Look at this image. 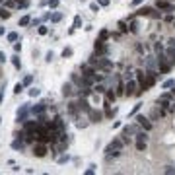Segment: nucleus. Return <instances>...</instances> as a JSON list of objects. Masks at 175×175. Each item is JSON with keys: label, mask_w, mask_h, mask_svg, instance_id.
<instances>
[{"label": "nucleus", "mask_w": 175, "mask_h": 175, "mask_svg": "<svg viewBox=\"0 0 175 175\" xmlns=\"http://www.w3.org/2000/svg\"><path fill=\"white\" fill-rule=\"evenodd\" d=\"M6 37H8V41H10V43H16V41H18V33H16V31H10Z\"/></svg>", "instance_id": "obj_20"}, {"label": "nucleus", "mask_w": 175, "mask_h": 175, "mask_svg": "<svg viewBox=\"0 0 175 175\" xmlns=\"http://www.w3.org/2000/svg\"><path fill=\"white\" fill-rule=\"evenodd\" d=\"M142 2H144V0H132L130 4H132V6H138V4H142Z\"/></svg>", "instance_id": "obj_49"}, {"label": "nucleus", "mask_w": 175, "mask_h": 175, "mask_svg": "<svg viewBox=\"0 0 175 175\" xmlns=\"http://www.w3.org/2000/svg\"><path fill=\"white\" fill-rule=\"evenodd\" d=\"M51 129H55V130H59V132H62V130H64V123H62V119H59V117H56V119L51 123Z\"/></svg>", "instance_id": "obj_14"}, {"label": "nucleus", "mask_w": 175, "mask_h": 175, "mask_svg": "<svg viewBox=\"0 0 175 175\" xmlns=\"http://www.w3.org/2000/svg\"><path fill=\"white\" fill-rule=\"evenodd\" d=\"M175 86V80H166L163 82V90H167V88H173Z\"/></svg>", "instance_id": "obj_28"}, {"label": "nucleus", "mask_w": 175, "mask_h": 175, "mask_svg": "<svg viewBox=\"0 0 175 175\" xmlns=\"http://www.w3.org/2000/svg\"><path fill=\"white\" fill-rule=\"evenodd\" d=\"M136 121H138V124L146 130V132H148V130H152V123H150V119H146L144 115H138V117H136Z\"/></svg>", "instance_id": "obj_8"}, {"label": "nucleus", "mask_w": 175, "mask_h": 175, "mask_svg": "<svg viewBox=\"0 0 175 175\" xmlns=\"http://www.w3.org/2000/svg\"><path fill=\"white\" fill-rule=\"evenodd\" d=\"M123 138H115L113 142H109L107 144V148H105V154L107 156H113V158H117L121 154V150H123Z\"/></svg>", "instance_id": "obj_1"}, {"label": "nucleus", "mask_w": 175, "mask_h": 175, "mask_svg": "<svg viewBox=\"0 0 175 175\" xmlns=\"http://www.w3.org/2000/svg\"><path fill=\"white\" fill-rule=\"evenodd\" d=\"M72 82H76V84H82V80L78 78V74H74V76H72Z\"/></svg>", "instance_id": "obj_46"}, {"label": "nucleus", "mask_w": 175, "mask_h": 175, "mask_svg": "<svg viewBox=\"0 0 175 175\" xmlns=\"http://www.w3.org/2000/svg\"><path fill=\"white\" fill-rule=\"evenodd\" d=\"M134 130H136L134 127H124V129H123V136H129V134H134Z\"/></svg>", "instance_id": "obj_21"}, {"label": "nucleus", "mask_w": 175, "mask_h": 175, "mask_svg": "<svg viewBox=\"0 0 175 175\" xmlns=\"http://www.w3.org/2000/svg\"><path fill=\"white\" fill-rule=\"evenodd\" d=\"M29 23H31V18H29V16H22V18H20V25H29Z\"/></svg>", "instance_id": "obj_19"}, {"label": "nucleus", "mask_w": 175, "mask_h": 175, "mask_svg": "<svg viewBox=\"0 0 175 175\" xmlns=\"http://www.w3.org/2000/svg\"><path fill=\"white\" fill-rule=\"evenodd\" d=\"M119 29H121L123 33H127V31H129V27H127V22H119Z\"/></svg>", "instance_id": "obj_31"}, {"label": "nucleus", "mask_w": 175, "mask_h": 175, "mask_svg": "<svg viewBox=\"0 0 175 175\" xmlns=\"http://www.w3.org/2000/svg\"><path fill=\"white\" fill-rule=\"evenodd\" d=\"M74 93H76V90H74V86H72L70 82H66L64 86H62V95H64V97H72Z\"/></svg>", "instance_id": "obj_9"}, {"label": "nucleus", "mask_w": 175, "mask_h": 175, "mask_svg": "<svg viewBox=\"0 0 175 175\" xmlns=\"http://www.w3.org/2000/svg\"><path fill=\"white\" fill-rule=\"evenodd\" d=\"M4 33H6V29L2 27V25H0V35H4Z\"/></svg>", "instance_id": "obj_53"}, {"label": "nucleus", "mask_w": 175, "mask_h": 175, "mask_svg": "<svg viewBox=\"0 0 175 175\" xmlns=\"http://www.w3.org/2000/svg\"><path fill=\"white\" fill-rule=\"evenodd\" d=\"M0 18H2V20H8L10 18V12L6 8H0Z\"/></svg>", "instance_id": "obj_25"}, {"label": "nucleus", "mask_w": 175, "mask_h": 175, "mask_svg": "<svg viewBox=\"0 0 175 175\" xmlns=\"http://www.w3.org/2000/svg\"><path fill=\"white\" fill-rule=\"evenodd\" d=\"M99 4H101V6H107V4H109V0H99Z\"/></svg>", "instance_id": "obj_52"}, {"label": "nucleus", "mask_w": 175, "mask_h": 175, "mask_svg": "<svg viewBox=\"0 0 175 175\" xmlns=\"http://www.w3.org/2000/svg\"><path fill=\"white\" fill-rule=\"evenodd\" d=\"M136 88H138V84L134 82L132 78L130 80H127V84H124V95L127 97H130V95H140V90H136Z\"/></svg>", "instance_id": "obj_2"}, {"label": "nucleus", "mask_w": 175, "mask_h": 175, "mask_svg": "<svg viewBox=\"0 0 175 175\" xmlns=\"http://www.w3.org/2000/svg\"><path fill=\"white\" fill-rule=\"evenodd\" d=\"M18 2V8H27L29 6V0H16Z\"/></svg>", "instance_id": "obj_27"}, {"label": "nucleus", "mask_w": 175, "mask_h": 175, "mask_svg": "<svg viewBox=\"0 0 175 175\" xmlns=\"http://www.w3.org/2000/svg\"><path fill=\"white\" fill-rule=\"evenodd\" d=\"M97 70L93 68L92 64H82V76H93Z\"/></svg>", "instance_id": "obj_12"}, {"label": "nucleus", "mask_w": 175, "mask_h": 175, "mask_svg": "<svg viewBox=\"0 0 175 175\" xmlns=\"http://www.w3.org/2000/svg\"><path fill=\"white\" fill-rule=\"evenodd\" d=\"M76 124H78V129H84V127H86V121H78V123H76Z\"/></svg>", "instance_id": "obj_47"}, {"label": "nucleus", "mask_w": 175, "mask_h": 175, "mask_svg": "<svg viewBox=\"0 0 175 175\" xmlns=\"http://www.w3.org/2000/svg\"><path fill=\"white\" fill-rule=\"evenodd\" d=\"M78 109L84 111V113H90V111H92V107H90V103H88L86 97H82V99L78 101Z\"/></svg>", "instance_id": "obj_11"}, {"label": "nucleus", "mask_w": 175, "mask_h": 175, "mask_svg": "<svg viewBox=\"0 0 175 175\" xmlns=\"http://www.w3.org/2000/svg\"><path fill=\"white\" fill-rule=\"evenodd\" d=\"M167 45H169V47H175V39H169V41H167Z\"/></svg>", "instance_id": "obj_51"}, {"label": "nucleus", "mask_w": 175, "mask_h": 175, "mask_svg": "<svg viewBox=\"0 0 175 175\" xmlns=\"http://www.w3.org/2000/svg\"><path fill=\"white\" fill-rule=\"evenodd\" d=\"M169 2H173V0H169Z\"/></svg>", "instance_id": "obj_56"}, {"label": "nucleus", "mask_w": 175, "mask_h": 175, "mask_svg": "<svg viewBox=\"0 0 175 175\" xmlns=\"http://www.w3.org/2000/svg\"><path fill=\"white\" fill-rule=\"evenodd\" d=\"M93 51H95V55H97V56L105 55V53H107L105 41H103V39H97V41H95V45H93Z\"/></svg>", "instance_id": "obj_6"}, {"label": "nucleus", "mask_w": 175, "mask_h": 175, "mask_svg": "<svg viewBox=\"0 0 175 175\" xmlns=\"http://www.w3.org/2000/svg\"><path fill=\"white\" fill-rule=\"evenodd\" d=\"M90 10H92V12H99V6L97 4H90Z\"/></svg>", "instance_id": "obj_45"}, {"label": "nucleus", "mask_w": 175, "mask_h": 175, "mask_svg": "<svg viewBox=\"0 0 175 175\" xmlns=\"http://www.w3.org/2000/svg\"><path fill=\"white\" fill-rule=\"evenodd\" d=\"M12 148H14V150H22L23 142H22V140H14V142H12Z\"/></svg>", "instance_id": "obj_22"}, {"label": "nucleus", "mask_w": 175, "mask_h": 175, "mask_svg": "<svg viewBox=\"0 0 175 175\" xmlns=\"http://www.w3.org/2000/svg\"><path fill=\"white\" fill-rule=\"evenodd\" d=\"M0 62H6V55L4 53H0Z\"/></svg>", "instance_id": "obj_50"}, {"label": "nucleus", "mask_w": 175, "mask_h": 175, "mask_svg": "<svg viewBox=\"0 0 175 175\" xmlns=\"http://www.w3.org/2000/svg\"><path fill=\"white\" fill-rule=\"evenodd\" d=\"M136 148H138L140 152H142V150H146V140H136Z\"/></svg>", "instance_id": "obj_24"}, {"label": "nucleus", "mask_w": 175, "mask_h": 175, "mask_svg": "<svg viewBox=\"0 0 175 175\" xmlns=\"http://www.w3.org/2000/svg\"><path fill=\"white\" fill-rule=\"evenodd\" d=\"M105 90H107V88L103 86V84H95V86H93V92H95V93H105Z\"/></svg>", "instance_id": "obj_18"}, {"label": "nucleus", "mask_w": 175, "mask_h": 175, "mask_svg": "<svg viewBox=\"0 0 175 175\" xmlns=\"http://www.w3.org/2000/svg\"><path fill=\"white\" fill-rule=\"evenodd\" d=\"M154 51H156L158 55H161V53H163V45H160V43H156V45H154Z\"/></svg>", "instance_id": "obj_29"}, {"label": "nucleus", "mask_w": 175, "mask_h": 175, "mask_svg": "<svg viewBox=\"0 0 175 175\" xmlns=\"http://www.w3.org/2000/svg\"><path fill=\"white\" fill-rule=\"evenodd\" d=\"M163 56H166V60L169 62L171 66H173V64H175V47H169V49L166 51V55H163Z\"/></svg>", "instance_id": "obj_10"}, {"label": "nucleus", "mask_w": 175, "mask_h": 175, "mask_svg": "<svg viewBox=\"0 0 175 175\" xmlns=\"http://www.w3.org/2000/svg\"><path fill=\"white\" fill-rule=\"evenodd\" d=\"M115 93H117V95H124V86H123L121 82L117 84V92H115Z\"/></svg>", "instance_id": "obj_26"}, {"label": "nucleus", "mask_w": 175, "mask_h": 175, "mask_svg": "<svg viewBox=\"0 0 175 175\" xmlns=\"http://www.w3.org/2000/svg\"><path fill=\"white\" fill-rule=\"evenodd\" d=\"M136 16H150V18H156V20L161 18L160 12H156L154 8H146V6H144V8H140L138 12H136Z\"/></svg>", "instance_id": "obj_4"}, {"label": "nucleus", "mask_w": 175, "mask_h": 175, "mask_svg": "<svg viewBox=\"0 0 175 175\" xmlns=\"http://www.w3.org/2000/svg\"><path fill=\"white\" fill-rule=\"evenodd\" d=\"M171 93H173V95H175V86H173V90H171Z\"/></svg>", "instance_id": "obj_54"}, {"label": "nucleus", "mask_w": 175, "mask_h": 175, "mask_svg": "<svg viewBox=\"0 0 175 175\" xmlns=\"http://www.w3.org/2000/svg\"><path fill=\"white\" fill-rule=\"evenodd\" d=\"M0 2H2V0H0Z\"/></svg>", "instance_id": "obj_57"}, {"label": "nucleus", "mask_w": 175, "mask_h": 175, "mask_svg": "<svg viewBox=\"0 0 175 175\" xmlns=\"http://www.w3.org/2000/svg\"><path fill=\"white\" fill-rule=\"evenodd\" d=\"M12 64H14L16 68H22V62H20V56H14V59H12Z\"/></svg>", "instance_id": "obj_30"}, {"label": "nucleus", "mask_w": 175, "mask_h": 175, "mask_svg": "<svg viewBox=\"0 0 175 175\" xmlns=\"http://www.w3.org/2000/svg\"><path fill=\"white\" fill-rule=\"evenodd\" d=\"M47 4H49V8H56V6H59V0H47Z\"/></svg>", "instance_id": "obj_34"}, {"label": "nucleus", "mask_w": 175, "mask_h": 175, "mask_svg": "<svg viewBox=\"0 0 175 175\" xmlns=\"http://www.w3.org/2000/svg\"><path fill=\"white\" fill-rule=\"evenodd\" d=\"M62 56H64V59H66V56H72V49H70V47H66L64 51H62Z\"/></svg>", "instance_id": "obj_33"}, {"label": "nucleus", "mask_w": 175, "mask_h": 175, "mask_svg": "<svg viewBox=\"0 0 175 175\" xmlns=\"http://www.w3.org/2000/svg\"><path fill=\"white\" fill-rule=\"evenodd\" d=\"M31 76H25V78H23V86H29V84H31Z\"/></svg>", "instance_id": "obj_42"}, {"label": "nucleus", "mask_w": 175, "mask_h": 175, "mask_svg": "<svg viewBox=\"0 0 175 175\" xmlns=\"http://www.w3.org/2000/svg\"><path fill=\"white\" fill-rule=\"evenodd\" d=\"M90 119H92V123H99V121L103 119L101 111H95V109H92V111H90Z\"/></svg>", "instance_id": "obj_15"}, {"label": "nucleus", "mask_w": 175, "mask_h": 175, "mask_svg": "<svg viewBox=\"0 0 175 175\" xmlns=\"http://www.w3.org/2000/svg\"><path fill=\"white\" fill-rule=\"evenodd\" d=\"M33 154H35L37 158H45L47 156V146L45 144H35V146H33Z\"/></svg>", "instance_id": "obj_7"}, {"label": "nucleus", "mask_w": 175, "mask_h": 175, "mask_svg": "<svg viewBox=\"0 0 175 175\" xmlns=\"http://www.w3.org/2000/svg\"><path fill=\"white\" fill-rule=\"evenodd\" d=\"M95 68L99 70V72H111V70H113V62L107 60V59H99L97 64H95Z\"/></svg>", "instance_id": "obj_3"}, {"label": "nucleus", "mask_w": 175, "mask_h": 175, "mask_svg": "<svg viewBox=\"0 0 175 175\" xmlns=\"http://www.w3.org/2000/svg\"><path fill=\"white\" fill-rule=\"evenodd\" d=\"M156 8L161 10V12H173L175 6L171 4L169 0H156Z\"/></svg>", "instance_id": "obj_5"}, {"label": "nucleus", "mask_w": 175, "mask_h": 175, "mask_svg": "<svg viewBox=\"0 0 175 175\" xmlns=\"http://www.w3.org/2000/svg\"><path fill=\"white\" fill-rule=\"evenodd\" d=\"M129 31H130V33H136V31H138V25L132 22V23H130V27H129Z\"/></svg>", "instance_id": "obj_37"}, {"label": "nucleus", "mask_w": 175, "mask_h": 175, "mask_svg": "<svg viewBox=\"0 0 175 175\" xmlns=\"http://www.w3.org/2000/svg\"><path fill=\"white\" fill-rule=\"evenodd\" d=\"M29 95H31V97H37V95H39V90H37V88H31V90H29Z\"/></svg>", "instance_id": "obj_38"}, {"label": "nucleus", "mask_w": 175, "mask_h": 175, "mask_svg": "<svg viewBox=\"0 0 175 175\" xmlns=\"http://www.w3.org/2000/svg\"><path fill=\"white\" fill-rule=\"evenodd\" d=\"M2 101H4V88L0 90V105H2Z\"/></svg>", "instance_id": "obj_48"}, {"label": "nucleus", "mask_w": 175, "mask_h": 175, "mask_svg": "<svg viewBox=\"0 0 175 175\" xmlns=\"http://www.w3.org/2000/svg\"><path fill=\"white\" fill-rule=\"evenodd\" d=\"M6 6H8V8H14V6H18V2H14V0H6Z\"/></svg>", "instance_id": "obj_41"}, {"label": "nucleus", "mask_w": 175, "mask_h": 175, "mask_svg": "<svg viewBox=\"0 0 175 175\" xmlns=\"http://www.w3.org/2000/svg\"><path fill=\"white\" fill-rule=\"evenodd\" d=\"M163 173H167V175H171V173H175V167H171V166H167L166 169H163Z\"/></svg>", "instance_id": "obj_39"}, {"label": "nucleus", "mask_w": 175, "mask_h": 175, "mask_svg": "<svg viewBox=\"0 0 175 175\" xmlns=\"http://www.w3.org/2000/svg\"><path fill=\"white\" fill-rule=\"evenodd\" d=\"M136 140H148V134L146 132H138L136 134Z\"/></svg>", "instance_id": "obj_35"}, {"label": "nucleus", "mask_w": 175, "mask_h": 175, "mask_svg": "<svg viewBox=\"0 0 175 175\" xmlns=\"http://www.w3.org/2000/svg\"><path fill=\"white\" fill-rule=\"evenodd\" d=\"M27 113H29V109L25 105L18 111V121H20V123H25V121H27Z\"/></svg>", "instance_id": "obj_13"}, {"label": "nucleus", "mask_w": 175, "mask_h": 175, "mask_svg": "<svg viewBox=\"0 0 175 175\" xmlns=\"http://www.w3.org/2000/svg\"><path fill=\"white\" fill-rule=\"evenodd\" d=\"M22 92H23V84H16V88H14V93H18V95H20Z\"/></svg>", "instance_id": "obj_32"}, {"label": "nucleus", "mask_w": 175, "mask_h": 175, "mask_svg": "<svg viewBox=\"0 0 175 175\" xmlns=\"http://www.w3.org/2000/svg\"><path fill=\"white\" fill-rule=\"evenodd\" d=\"M80 25H82V18L76 16V18H74V27H80Z\"/></svg>", "instance_id": "obj_36"}, {"label": "nucleus", "mask_w": 175, "mask_h": 175, "mask_svg": "<svg viewBox=\"0 0 175 175\" xmlns=\"http://www.w3.org/2000/svg\"><path fill=\"white\" fill-rule=\"evenodd\" d=\"M144 66H146L148 70H152L158 66V59H154V56H146V62H144Z\"/></svg>", "instance_id": "obj_16"}, {"label": "nucleus", "mask_w": 175, "mask_h": 175, "mask_svg": "<svg viewBox=\"0 0 175 175\" xmlns=\"http://www.w3.org/2000/svg\"><path fill=\"white\" fill-rule=\"evenodd\" d=\"M105 99H107V103H109V101H115V99H117V93L113 92V90H105Z\"/></svg>", "instance_id": "obj_17"}, {"label": "nucleus", "mask_w": 175, "mask_h": 175, "mask_svg": "<svg viewBox=\"0 0 175 175\" xmlns=\"http://www.w3.org/2000/svg\"><path fill=\"white\" fill-rule=\"evenodd\" d=\"M14 51H16V53H20V51H22V45H20V43H18V41H16V43H14Z\"/></svg>", "instance_id": "obj_44"}, {"label": "nucleus", "mask_w": 175, "mask_h": 175, "mask_svg": "<svg viewBox=\"0 0 175 175\" xmlns=\"http://www.w3.org/2000/svg\"><path fill=\"white\" fill-rule=\"evenodd\" d=\"M60 20H62V14H60V12H55V14L51 16V22H55V23L60 22Z\"/></svg>", "instance_id": "obj_23"}, {"label": "nucleus", "mask_w": 175, "mask_h": 175, "mask_svg": "<svg viewBox=\"0 0 175 175\" xmlns=\"http://www.w3.org/2000/svg\"><path fill=\"white\" fill-rule=\"evenodd\" d=\"M0 123H2V119H0Z\"/></svg>", "instance_id": "obj_55"}, {"label": "nucleus", "mask_w": 175, "mask_h": 175, "mask_svg": "<svg viewBox=\"0 0 175 175\" xmlns=\"http://www.w3.org/2000/svg\"><path fill=\"white\" fill-rule=\"evenodd\" d=\"M107 35H109V33H107V31H105V29H103V31H101V33H99V39H103V41H105V39H107Z\"/></svg>", "instance_id": "obj_43"}, {"label": "nucleus", "mask_w": 175, "mask_h": 175, "mask_svg": "<svg viewBox=\"0 0 175 175\" xmlns=\"http://www.w3.org/2000/svg\"><path fill=\"white\" fill-rule=\"evenodd\" d=\"M47 31H49L47 25H39V33H41V35H47Z\"/></svg>", "instance_id": "obj_40"}]
</instances>
